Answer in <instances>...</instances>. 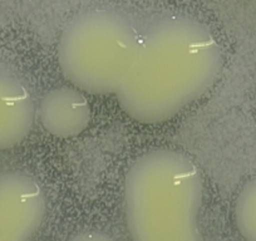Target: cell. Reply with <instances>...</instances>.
Instances as JSON below:
<instances>
[{"label": "cell", "mask_w": 256, "mask_h": 241, "mask_svg": "<svg viewBox=\"0 0 256 241\" xmlns=\"http://www.w3.org/2000/svg\"><path fill=\"white\" fill-rule=\"evenodd\" d=\"M221 62L220 46L205 24L164 16L140 36L134 67L116 93L118 103L140 124H164L212 87Z\"/></svg>", "instance_id": "obj_1"}, {"label": "cell", "mask_w": 256, "mask_h": 241, "mask_svg": "<svg viewBox=\"0 0 256 241\" xmlns=\"http://www.w3.org/2000/svg\"><path fill=\"white\" fill-rule=\"evenodd\" d=\"M202 200L200 168L177 150L144 152L124 176V218L136 241H198Z\"/></svg>", "instance_id": "obj_2"}, {"label": "cell", "mask_w": 256, "mask_h": 241, "mask_svg": "<svg viewBox=\"0 0 256 241\" xmlns=\"http://www.w3.org/2000/svg\"><path fill=\"white\" fill-rule=\"evenodd\" d=\"M140 36L134 23L120 12L94 9L82 13L59 38L62 74L82 92L117 93L134 64Z\"/></svg>", "instance_id": "obj_3"}, {"label": "cell", "mask_w": 256, "mask_h": 241, "mask_svg": "<svg viewBox=\"0 0 256 241\" xmlns=\"http://www.w3.org/2000/svg\"><path fill=\"white\" fill-rule=\"evenodd\" d=\"M46 200L43 188L26 174H9L0 182V236L26 240L44 221Z\"/></svg>", "instance_id": "obj_4"}, {"label": "cell", "mask_w": 256, "mask_h": 241, "mask_svg": "<svg viewBox=\"0 0 256 241\" xmlns=\"http://www.w3.org/2000/svg\"><path fill=\"white\" fill-rule=\"evenodd\" d=\"M39 120L48 134L58 138H72L90 124V106L82 90L76 87H56L43 96Z\"/></svg>", "instance_id": "obj_5"}]
</instances>
